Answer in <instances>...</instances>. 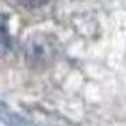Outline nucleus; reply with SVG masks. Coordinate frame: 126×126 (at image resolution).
<instances>
[{
  "label": "nucleus",
  "instance_id": "obj_1",
  "mask_svg": "<svg viewBox=\"0 0 126 126\" xmlns=\"http://www.w3.org/2000/svg\"><path fill=\"white\" fill-rule=\"evenodd\" d=\"M22 6L29 7V8H34V7H39L42 4H45L47 0H18Z\"/></svg>",
  "mask_w": 126,
  "mask_h": 126
}]
</instances>
